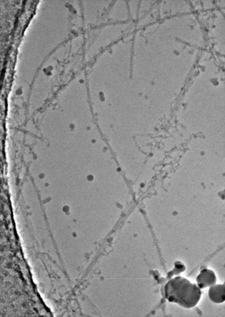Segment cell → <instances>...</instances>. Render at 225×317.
Masks as SVG:
<instances>
[{"label":"cell","mask_w":225,"mask_h":317,"mask_svg":"<svg viewBox=\"0 0 225 317\" xmlns=\"http://www.w3.org/2000/svg\"><path fill=\"white\" fill-rule=\"evenodd\" d=\"M165 296L170 302L186 308L194 307L201 298V292L195 283L177 276L169 280L165 287Z\"/></svg>","instance_id":"obj_1"},{"label":"cell","mask_w":225,"mask_h":317,"mask_svg":"<svg viewBox=\"0 0 225 317\" xmlns=\"http://www.w3.org/2000/svg\"><path fill=\"white\" fill-rule=\"evenodd\" d=\"M196 280L198 287L202 289L215 284L217 281V278L213 271L205 268L201 271Z\"/></svg>","instance_id":"obj_2"},{"label":"cell","mask_w":225,"mask_h":317,"mask_svg":"<svg viewBox=\"0 0 225 317\" xmlns=\"http://www.w3.org/2000/svg\"><path fill=\"white\" fill-rule=\"evenodd\" d=\"M208 296L210 300L214 303L223 302L225 300V285L215 284L211 286L209 290Z\"/></svg>","instance_id":"obj_3"}]
</instances>
